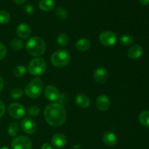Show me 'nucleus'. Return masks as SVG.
<instances>
[{"mask_svg": "<svg viewBox=\"0 0 149 149\" xmlns=\"http://www.w3.org/2000/svg\"><path fill=\"white\" fill-rule=\"evenodd\" d=\"M5 113V105L1 100H0V118Z\"/></svg>", "mask_w": 149, "mask_h": 149, "instance_id": "2f4dec72", "label": "nucleus"}, {"mask_svg": "<svg viewBox=\"0 0 149 149\" xmlns=\"http://www.w3.org/2000/svg\"><path fill=\"white\" fill-rule=\"evenodd\" d=\"M140 4H141L142 5L146 6L149 4V0H138Z\"/></svg>", "mask_w": 149, "mask_h": 149, "instance_id": "72a5a7b5", "label": "nucleus"}, {"mask_svg": "<svg viewBox=\"0 0 149 149\" xmlns=\"http://www.w3.org/2000/svg\"><path fill=\"white\" fill-rule=\"evenodd\" d=\"M3 87H4V81H3L2 79L0 77V93H1V91L2 90Z\"/></svg>", "mask_w": 149, "mask_h": 149, "instance_id": "c9c22d12", "label": "nucleus"}, {"mask_svg": "<svg viewBox=\"0 0 149 149\" xmlns=\"http://www.w3.org/2000/svg\"><path fill=\"white\" fill-rule=\"evenodd\" d=\"M47 68L46 62L41 58H36L29 64L28 70L31 75L40 76L45 72Z\"/></svg>", "mask_w": 149, "mask_h": 149, "instance_id": "39448f33", "label": "nucleus"}, {"mask_svg": "<svg viewBox=\"0 0 149 149\" xmlns=\"http://www.w3.org/2000/svg\"><path fill=\"white\" fill-rule=\"evenodd\" d=\"M99 40L103 46L111 47L116 43L117 36L111 31H104L99 35Z\"/></svg>", "mask_w": 149, "mask_h": 149, "instance_id": "0eeeda50", "label": "nucleus"}, {"mask_svg": "<svg viewBox=\"0 0 149 149\" xmlns=\"http://www.w3.org/2000/svg\"><path fill=\"white\" fill-rule=\"evenodd\" d=\"M14 2L17 4H22L26 1V0H13Z\"/></svg>", "mask_w": 149, "mask_h": 149, "instance_id": "f704fd0d", "label": "nucleus"}, {"mask_svg": "<svg viewBox=\"0 0 149 149\" xmlns=\"http://www.w3.org/2000/svg\"><path fill=\"white\" fill-rule=\"evenodd\" d=\"M16 33H17V36L21 39H26L31 33V30L29 25L26 24V23H20L17 27Z\"/></svg>", "mask_w": 149, "mask_h": 149, "instance_id": "2eb2a0df", "label": "nucleus"}, {"mask_svg": "<svg viewBox=\"0 0 149 149\" xmlns=\"http://www.w3.org/2000/svg\"><path fill=\"white\" fill-rule=\"evenodd\" d=\"M57 42L61 47H66L69 44V37L65 33H61L57 38Z\"/></svg>", "mask_w": 149, "mask_h": 149, "instance_id": "412c9836", "label": "nucleus"}, {"mask_svg": "<svg viewBox=\"0 0 149 149\" xmlns=\"http://www.w3.org/2000/svg\"><path fill=\"white\" fill-rule=\"evenodd\" d=\"M19 130H20V128H19L18 124L16 123V122H13L8 126L7 132H8L10 136L15 137L18 134Z\"/></svg>", "mask_w": 149, "mask_h": 149, "instance_id": "4be33fe9", "label": "nucleus"}, {"mask_svg": "<svg viewBox=\"0 0 149 149\" xmlns=\"http://www.w3.org/2000/svg\"><path fill=\"white\" fill-rule=\"evenodd\" d=\"M55 15H56V17L60 20H65L68 17V12L64 7H59L57 8Z\"/></svg>", "mask_w": 149, "mask_h": 149, "instance_id": "a878e982", "label": "nucleus"}, {"mask_svg": "<svg viewBox=\"0 0 149 149\" xmlns=\"http://www.w3.org/2000/svg\"><path fill=\"white\" fill-rule=\"evenodd\" d=\"M66 111L60 103H50L44 111V117L46 122L52 127L63 125L66 119Z\"/></svg>", "mask_w": 149, "mask_h": 149, "instance_id": "f257e3e1", "label": "nucleus"}, {"mask_svg": "<svg viewBox=\"0 0 149 149\" xmlns=\"http://www.w3.org/2000/svg\"><path fill=\"white\" fill-rule=\"evenodd\" d=\"M24 11L27 15H32L33 13V12H34V7L31 4H28L26 5H25Z\"/></svg>", "mask_w": 149, "mask_h": 149, "instance_id": "7c9ffc66", "label": "nucleus"}, {"mask_svg": "<svg viewBox=\"0 0 149 149\" xmlns=\"http://www.w3.org/2000/svg\"><path fill=\"white\" fill-rule=\"evenodd\" d=\"M39 113H40V109L36 106H31L28 109V113L31 116L36 117V116H37L39 114Z\"/></svg>", "mask_w": 149, "mask_h": 149, "instance_id": "c85d7f7f", "label": "nucleus"}, {"mask_svg": "<svg viewBox=\"0 0 149 149\" xmlns=\"http://www.w3.org/2000/svg\"><path fill=\"white\" fill-rule=\"evenodd\" d=\"M111 106V101L109 97L105 95L98 96L96 100V107L100 111H106Z\"/></svg>", "mask_w": 149, "mask_h": 149, "instance_id": "9b49d317", "label": "nucleus"}, {"mask_svg": "<svg viewBox=\"0 0 149 149\" xmlns=\"http://www.w3.org/2000/svg\"><path fill=\"white\" fill-rule=\"evenodd\" d=\"M10 47L14 50L19 51L23 49V47H24V43H23V42L21 39H14L10 42Z\"/></svg>", "mask_w": 149, "mask_h": 149, "instance_id": "b1692460", "label": "nucleus"}, {"mask_svg": "<svg viewBox=\"0 0 149 149\" xmlns=\"http://www.w3.org/2000/svg\"><path fill=\"white\" fill-rule=\"evenodd\" d=\"M0 149H10V148H9L8 147H1Z\"/></svg>", "mask_w": 149, "mask_h": 149, "instance_id": "e433bc0d", "label": "nucleus"}, {"mask_svg": "<svg viewBox=\"0 0 149 149\" xmlns=\"http://www.w3.org/2000/svg\"><path fill=\"white\" fill-rule=\"evenodd\" d=\"M21 127L26 134L32 135L36 130V124L31 118L26 117L22 120Z\"/></svg>", "mask_w": 149, "mask_h": 149, "instance_id": "1a4fd4ad", "label": "nucleus"}, {"mask_svg": "<svg viewBox=\"0 0 149 149\" xmlns=\"http://www.w3.org/2000/svg\"><path fill=\"white\" fill-rule=\"evenodd\" d=\"M76 104L81 109H86L90 105V99L84 94H78L75 98Z\"/></svg>", "mask_w": 149, "mask_h": 149, "instance_id": "dca6fc26", "label": "nucleus"}, {"mask_svg": "<svg viewBox=\"0 0 149 149\" xmlns=\"http://www.w3.org/2000/svg\"><path fill=\"white\" fill-rule=\"evenodd\" d=\"M134 42V39L130 34H123L120 37V43L125 46L131 45Z\"/></svg>", "mask_w": 149, "mask_h": 149, "instance_id": "393cba45", "label": "nucleus"}, {"mask_svg": "<svg viewBox=\"0 0 149 149\" xmlns=\"http://www.w3.org/2000/svg\"><path fill=\"white\" fill-rule=\"evenodd\" d=\"M7 55V49L6 47L2 43H0V60H2L5 58Z\"/></svg>", "mask_w": 149, "mask_h": 149, "instance_id": "c756f323", "label": "nucleus"}, {"mask_svg": "<svg viewBox=\"0 0 149 149\" xmlns=\"http://www.w3.org/2000/svg\"><path fill=\"white\" fill-rule=\"evenodd\" d=\"M51 142H52V144L54 147L57 148H61L65 146V144H66V137L63 134L58 132L52 136Z\"/></svg>", "mask_w": 149, "mask_h": 149, "instance_id": "ddd939ff", "label": "nucleus"}, {"mask_svg": "<svg viewBox=\"0 0 149 149\" xmlns=\"http://www.w3.org/2000/svg\"><path fill=\"white\" fill-rule=\"evenodd\" d=\"M26 73H27V68L24 65H17L13 69V74L15 77L18 78L24 77Z\"/></svg>", "mask_w": 149, "mask_h": 149, "instance_id": "aec40b11", "label": "nucleus"}, {"mask_svg": "<svg viewBox=\"0 0 149 149\" xmlns=\"http://www.w3.org/2000/svg\"><path fill=\"white\" fill-rule=\"evenodd\" d=\"M44 83L39 77H36L29 81L25 89V93L31 98H37L43 91Z\"/></svg>", "mask_w": 149, "mask_h": 149, "instance_id": "7ed1b4c3", "label": "nucleus"}, {"mask_svg": "<svg viewBox=\"0 0 149 149\" xmlns=\"http://www.w3.org/2000/svg\"><path fill=\"white\" fill-rule=\"evenodd\" d=\"M26 49L28 53L32 56L39 57L46 51V44L44 40L38 36H33L27 41Z\"/></svg>", "mask_w": 149, "mask_h": 149, "instance_id": "f03ea898", "label": "nucleus"}, {"mask_svg": "<svg viewBox=\"0 0 149 149\" xmlns=\"http://www.w3.org/2000/svg\"><path fill=\"white\" fill-rule=\"evenodd\" d=\"M71 55L65 49H59L54 52L50 58L51 63L57 68H63L69 63Z\"/></svg>", "mask_w": 149, "mask_h": 149, "instance_id": "20e7f679", "label": "nucleus"}, {"mask_svg": "<svg viewBox=\"0 0 149 149\" xmlns=\"http://www.w3.org/2000/svg\"><path fill=\"white\" fill-rule=\"evenodd\" d=\"M139 122L142 125L145 127H149V111L146 110L143 111L139 115Z\"/></svg>", "mask_w": 149, "mask_h": 149, "instance_id": "5701e85b", "label": "nucleus"}, {"mask_svg": "<svg viewBox=\"0 0 149 149\" xmlns=\"http://www.w3.org/2000/svg\"><path fill=\"white\" fill-rule=\"evenodd\" d=\"M42 149H53V147L49 143H44L42 146Z\"/></svg>", "mask_w": 149, "mask_h": 149, "instance_id": "473e14b6", "label": "nucleus"}, {"mask_svg": "<svg viewBox=\"0 0 149 149\" xmlns=\"http://www.w3.org/2000/svg\"><path fill=\"white\" fill-rule=\"evenodd\" d=\"M143 52V49L142 47L139 45H135L128 49L127 55L130 59L137 60L139 59L142 56Z\"/></svg>", "mask_w": 149, "mask_h": 149, "instance_id": "4468645a", "label": "nucleus"}, {"mask_svg": "<svg viewBox=\"0 0 149 149\" xmlns=\"http://www.w3.org/2000/svg\"><path fill=\"white\" fill-rule=\"evenodd\" d=\"M8 112L10 116L14 119H21L25 116L26 109L22 104L17 103H13L8 107Z\"/></svg>", "mask_w": 149, "mask_h": 149, "instance_id": "6e6552de", "label": "nucleus"}, {"mask_svg": "<svg viewBox=\"0 0 149 149\" xmlns=\"http://www.w3.org/2000/svg\"><path fill=\"white\" fill-rule=\"evenodd\" d=\"M93 77L96 82L103 84L106 83L109 79V72L105 68H98L95 71Z\"/></svg>", "mask_w": 149, "mask_h": 149, "instance_id": "f8f14e48", "label": "nucleus"}, {"mask_svg": "<svg viewBox=\"0 0 149 149\" xmlns=\"http://www.w3.org/2000/svg\"><path fill=\"white\" fill-rule=\"evenodd\" d=\"M10 20V15L5 10H0V23L7 24Z\"/></svg>", "mask_w": 149, "mask_h": 149, "instance_id": "bb28decb", "label": "nucleus"}, {"mask_svg": "<svg viewBox=\"0 0 149 149\" xmlns=\"http://www.w3.org/2000/svg\"><path fill=\"white\" fill-rule=\"evenodd\" d=\"M103 141L106 146L109 147L114 146L117 142L116 135L112 132H106L103 136Z\"/></svg>", "mask_w": 149, "mask_h": 149, "instance_id": "f3484780", "label": "nucleus"}, {"mask_svg": "<svg viewBox=\"0 0 149 149\" xmlns=\"http://www.w3.org/2000/svg\"><path fill=\"white\" fill-rule=\"evenodd\" d=\"M90 45L91 43L88 39L81 38V39H79L76 43V48L80 52H86L90 49Z\"/></svg>", "mask_w": 149, "mask_h": 149, "instance_id": "a211bd4d", "label": "nucleus"}, {"mask_svg": "<svg viewBox=\"0 0 149 149\" xmlns=\"http://www.w3.org/2000/svg\"><path fill=\"white\" fill-rule=\"evenodd\" d=\"M55 7L54 0H41L39 2V7L41 10L49 12L53 10Z\"/></svg>", "mask_w": 149, "mask_h": 149, "instance_id": "6ab92c4d", "label": "nucleus"}, {"mask_svg": "<svg viewBox=\"0 0 149 149\" xmlns=\"http://www.w3.org/2000/svg\"><path fill=\"white\" fill-rule=\"evenodd\" d=\"M11 146L13 149H31L32 142L27 136L20 135L12 141Z\"/></svg>", "mask_w": 149, "mask_h": 149, "instance_id": "423d86ee", "label": "nucleus"}, {"mask_svg": "<svg viewBox=\"0 0 149 149\" xmlns=\"http://www.w3.org/2000/svg\"><path fill=\"white\" fill-rule=\"evenodd\" d=\"M45 96L49 101H56L61 97V93L55 86L47 85L45 90Z\"/></svg>", "mask_w": 149, "mask_h": 149, "instance_id": "9d476101", "label": "nucleus"}, {"mask_svg": "<svg viewBox=\"0 0 149 149\" xmlns=\"http://www.w3.org/2000/svg\"><path fill=\"white\" fill-rule=\"evenodd\" d=\"M10 95L13 99H20L23 95V91L19 87H15L11 90Z\"/></svg>", "mask_w": 149, "mask_h": 149, "instance_id": "cd10ccee", "label": "nucleus"}]
</instances>
